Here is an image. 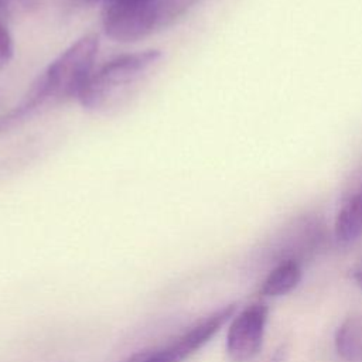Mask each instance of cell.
I'll return each mask as SVG.
<instances>
[{
    "label": "cell",
    "mask_w": 362,
    "mask_h": 362,
    "mask_svg": "<svg viewBox=\"0 0 362 362\" xmlns=\"http://www.w3.org/2000/svg\"><path fill=\"white\" fill-rule=\"evenodd\" d=\"M99 51L96 34H85L62 51L31 83L24 98L16 106L13 116L23 117L44 103L78 98L81 89L95 71Z\"/></svg>",
    "instance_id": "obj_1"
},
{
    "label": "cell",
    "mask_w": 362,
    "mask_h": 362,
    "mask_svg": "<svg viewBox=\"0 0 362 362\" xmlns=\"http://www.w3.org/2000/svg\"><path fill=\"white\" fill-rule=\"evenodd\" d=\"M161 57L163 52L153 48L117 55L92 72L76 99L85 109H100L117 92L147 75Z\"/></svg>",
    "instance_id": "obj_2"
},
{
    "label": "cell",
    "mask_w": 362,
    "mask_h": 362,
    "mask_svg": "<svg viewBox=\"0 0 362 362\" xmlns=\"http://www.w3.org/2000/svg\"><path fill=\"white\" fill-rule=\"evenodd\" d=\"M102 27L113 41L141 40L160 28L156 0H103Z\"/></svg>",
    "instance_id": "obj_3"
},
{
    "label": "cell",
    "mask_w": 362,
    "mask_h": 362,
    "mask_svg": "<svg viewBox=\"0 0 362 362\" xmlns=\"http://www.w3.org/2000/svg\"><path fill=\"white\" fill-rule=\"evenodd\" d=\"M235 310L236 304H228L218 308L165 345L139 351L124 362H184L211 341V338L233 315Z\"/></svg>",
    "instance_id": "obj_4"
},
{
    "label": "cell",
    "mask_w": 362,
    "mask_h": 362,
    "mask_svg": "<svg viewBox=\"0 0 362 362\" xmlns=\"http://www.w3.org/2000/svg\"><path fill=\"white\" fill-rule=\"evenodd\" d=\"M269 308L253 303L233 317L226 334V354L233 362H249L262 349Z\"/></svg>",
    "instance_id": "obj_5"
},
{
    "label": "cell",
    "mask_w": 362,
    "mask_h": 362,
    "mask_svg": "<svg viewBox=\"0 0 362 362\" xmlns=\"http://www.w3.org/2000/svg\"><path fill=\"white\" fill-rule=\"evenodd\" d=\"M334 232L341 243L362 238V178L344 197L335 216Z\"/></svg>",
    "instance_id": "obj_6"
},
{
    "label": "cell",
    "mask_w": 362,
    "mask_h": 362,
    "mask_svg": "<svg viewBox=\"0 0 362 362\" xmlns=\"http://www.w3.org/2000/svg\"><path fill=\"white\" fill-rule=\"evenodd\" d=\"M303 272L297 262L286 260L276 266L264 279L260 294L266 297H280L294 290L301 281Z\"/></svg>",
    "instance_id": "obj_7"
},
{
    "label": "cell",
    "mask_w": 362,
    "mask_h": 362,
    "mask_svg": "<svg viewBox=\"0 0 362 362\" xmlns=\"http://www.w3.org/2000/svg\"><path fill=\"white\" fill-rule=\"evenodd\" d=\"M335 349L346 362H362V317H348L335 332Z\"/></svg>",
    "instance_id": "obj_8"
},
{
    "label": "cell",
    "mask_w": 362,
    "mask_h": 362,
    "mask_svg": "<svg viewBox=\"0 0 362 362\" xmlns=\"http://www.w3.org/2000/svg\"><path fill=\"white\" fill-rule=\"evenodd\" d=\"M14 42L7 25L0 20V71L4 69L13 59Z\"/></svg>",
    "instance_id": "obj_9"
},
{
    "label": "cell",
    "mask_w": 362,
    "mask_h": 362,
    "mask_svg": "<svg viewBox=\"0 0 362 362\" xmlns=\"http://www.w3.org/2000/svg\"><path fill=\"white\" fill-rule=\"evenodd\" d=\"M40 0H0V11L7 16H17L31 11Z\"/></svg>",
    "instance_id": "obj_10"
},
{
    "label": "cell",
    "mask_w": 362,
    "mask_h": 362,
    "mask_svg": "<svg viewBox=\"0 0 362 362\" xmlns=\"http://www.w3.org/2000/svg\"><path fill=\"white\" fill-rule=\"evenodd\" d=\"M352 277H354L355 283L362 288V269L355 270V272H354V274H352Z\"/></svg>",
    "instance_id": "obj_11"
},
{
    "label": "cell",
    "mask_w": 362,
    "mask_h": 362,
    "mask_svg": "<svg viewBox=\"0 0 362 362\" xmlns=\"http://www.w3.org/2000/svg\"><path fill=\"white\" fill-rule=\"evenodd\" d=\"M102 1H103V0H102Z\"/></svg>",
    "instance_id": "obj_12"
}]
</instances>
